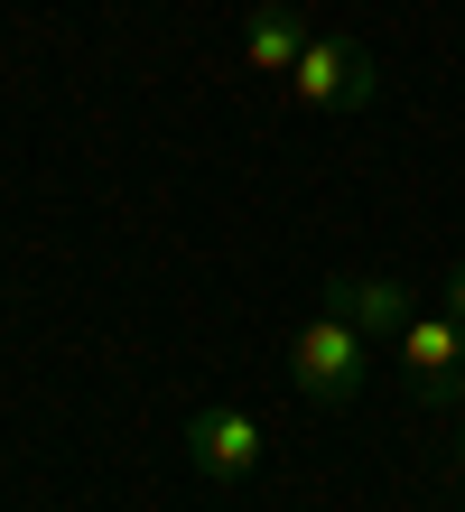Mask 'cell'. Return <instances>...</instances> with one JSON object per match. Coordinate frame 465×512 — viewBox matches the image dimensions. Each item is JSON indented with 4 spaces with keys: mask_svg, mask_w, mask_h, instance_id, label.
Masks as SVG:
<instances>
[{
    "mask_svg": "<svg viewBox=\"0 0 465 512\" xmlns=\"http://www.w3.org/2000/svg\"><path fill=\"white\" fill-rule=\"evenodd\" d=\"M363 373H372V336H363L345 308H317V317L289 336V382H298V401L335 410V401H354V391H363Z\"/></svg>",
    "mask_w": 465,
    "mask_h": 512,
    "instance_id": "1",
    "label": "cell"
},
{
    "mask_svg": "<svg viewBox=\"0 0 465 512\" xmlns=\"http://www.w3.org/2000/svg\"><path fill=\"white\" fill-rule=\"evenodd\" d=\"M279 84H289V103H307V112H363L382 75H372V56H363L354 38H326V28H317Z\"/></svg>",
    "mask_w": 465,
    "mask_h": 512,
    "instance_id": "2",
    "label": "cell"
},
{
    "mask_svg": "<svg viewBox=\"0 0 465 512\" xmlns=\"http://www.w3.org/2000/svg\"><path fill=\"white\" fill-rule=\"evenodd\" d=\"M186 466H196L205 485H252V475H261V419L242 401L186 410Z\"/></svg>",
    "mask_w": 465,
    "mask_h": 512,
    "instance_id": "3",
    "label": "cell"
},
{
    "mask_svg": "<svg viewBox=\"0 0 465 512\" xmlns=\"http://www.w3.org/2000/svg\"><path fill=\"white\" fill-rule=\"evenodd\" d=\"M391 354H400V373H410V391L419 401H465V326L447 317V308H419L410 326L391 336Z\"/></svg>",
    "mask_w": 465,
    "mask_h": 512,
    "instance_id": "4",
    "label": "cell"
},
{
    "mask_svg": "<svg viewBox=\"0 0 465 512\" xmlns=\"http://www.w3.org/2000/svg\"><path fill=\"white\" fill-rule=\"evenodd\" d=\"M307 38H317V28L298 19V0H252V19H242V56H252L261 75H289Z\"/></svg>",
    "mask_w": 465,
    "mask_h": 512,
    "instance_id": "5",
    "label": "cell"
},
{
    "mask_svg": "<svg viewBox=\"0 0 465 512\" xmlns=\"http://www.w3.org/2000/svg\"><path fill=\"white\" fill-rule=\"evenodd\" d=\"M326 308H345V317L363 326L372 345H391L400 326L419 317V308H410V289H400V280H335V289H326Z\"/></svg>",
    "mask_w": 465,
    "mask_h": 512,
    "instance_id": "6",
    "label": "cell"
},
{
    "mask_svg": "<svg viewBox=\"0 0 465 512\" xmlns=\"http://www.w3.org/2000/svg\"><path fill=\"white\" fill-rule=\"evenodd\" d=\"M438 298H447V317H456V326H465V261H456V270H447V289H438Z\"/></svg>",
    "mask_w": 465,
    "mask_h": 512,
    "instance_id": "7",
    "label": "cell"
},
{
    "mask_svg": "<svg viewBox=\"0 0 465 512\" xmlns=\"http://www.w3.org/2000/svg\"><path fill=\"white\" fill-rule=\"evenodd\" d=\"M456 475H465V429H456Z\"/></svg>",
    "mask_w": 465,
    "mask_h": 512,
    "instance_id": "8",
    "label": "cell"
},
{
    "mask_svg": "<svg viewBox=\"0 0 465 512\" xmlns=\"http://www.w3.org/2000/svg\"><path fill=\"white\" fill-rule=\"evenodd\" d=\"M456 512H465V503H456Z\"/></svg>",
    "mask_w": 465,
    "mask_h": 512,
    "instance_id": "9",
    "label": "cell"
}]
</instances>
